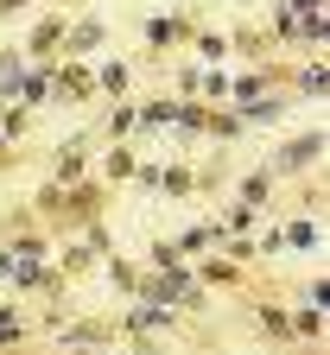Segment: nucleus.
Returning a JSON list of instances; mask_svg holds the SVG:
<instances>
[{
	"mask_svg": "<svg viewBox=\"0 0 330 355\" xmlns=\"http://www.w3.org/2000/svg\"><path fill=\"white\" fill-rule=\"evenodd\" d=\"M153 298H159V304H165V298H191V273H178V266L165 260V273L153 279Z\"/></svg>",
	"mask_w": 330,
	"mask_h": 355,
	"instance_id": "obj_1",
	"label": "nucleus"
},
{
	"mask_svg": "<svg viewBox=\"0 0 330 355\" xmlns=\"http://www.w3.org/2000/svg\"><path fill=\"white\" fill-rule=\"evenodd\" d=\"M317 153H324V133H311V140L286 146V165H305V159H317Z\"/></svg>",
	"mask_w": 330,
	"mask_h": 355,
	"instance_id": "obj_2",
	"label": "nucleus"
},
{
	"mask_svg": "<svg viewBox=\"0 0 330 355\" xmlns=\"http://www.w3.org/2000/svg\"><path fill=\"white\" fill-rule=\"evenodd\" d=\"M178 32H184V26H178V19H153V26H147V38H153V44H172V38H178Z\"/></svg>",
	"mask_w": 330,
	"mask_h": 355,
	"instance_id": "obj_3",
	"label": "nucleus"
},
{
	"mask_svg": "<svg viewBox=\"0 0 330 355\" xmlns=\"http://www.w3.org/2000/svg\"><path fill=\"white\" fill-rule=\"evenodd\" d=\"M324 89H330V70H324V64L305 70V96H324Z\"/></svg>",
	"mask_w": 330,
	"mask_h": 355,
	"instance_id": "obj_4",
	"label": "nucleus"
},
{
	"mask_svg": "<svg viewBox=\"0 0 330 355\" xmlns=\"http://www.w3.org/2000/svg\"><path fill=\"white\" fill-rule=\"evenodd\" d=\"M102 89H115V96H121V89H127V64H108V70H102Z\"/></svg>",
	"mask_w": 330,
	"mask_h": 355,
	"instance_id": "obj_5",
	"label": "nucleus"
},
{
	"mask_svg": "<svg viewBox=\"0 0 330 355\" xmlns=\"http://www.w3.org/2000/svg\"><path fill=\"white\" fill-rule=\"evenodd\" d=\"M159 324H165V311H159V304H147V311L133 318V330H159Z\"/></svg>",
	"mask_w": 330,
	"mask_h": 355,
	"instance_id": "obj_6",
	"label": "nucleus"
},
{
	"mask_svg": "<svg viewBox=\"0 0 330 355\" xmlns=\"http://www.w3.org/2000/svg\"><path fill=\"white\" fill-rule=\"evenodd\" d=\"M0 343H19V318H7V311H0Z\"/></svg>",
	"mask_w": 330,
	"mask_h": 355,
	"instance_id": "obj_7",
	"label": "nucleus"
}]
</instances>
